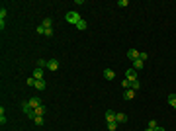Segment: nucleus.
<instances>
[{
  "mask_svg": "<svg viewBox=\"0 0 176 131\" xmlns=\"http://www.w3.org/2000/svg\"><path fill=\"white\" fill-rule=\"evenodd\" d=\"M86 28H88V23L84 22V20H80V22L76 23V29H80V31H84V29H86Z\"/></svg>",
  "mask_w": 176,
  "mask_h": 131,
  "instance_id": "14",
  "label": "nucleus"
},
{
  "mask_svg": "<svg viewBox=\"0 0 176 131\" xmlns=\"http://www.w3.org/2000/svg\"><path fill=\"white\" fill-rule=\"evenodd\" d=\"M33 121H35V125H43V116H37Z\"/></svg>",
  "mask_w": 176,
  "mask_h": 131,
  "instance_id": "22",
  "label": "nucleus"
},
{
  "mask_svg": "<svg viewBox=\"0 0 176 131\" xmlns=\"http://www.w3.org/2000/svg\"><path fill=\"white\" fill-rule=\"evenodd\" d=\"M143 65H145V61H141V59H135V61H133V69H135V70L143 69Z\"/></svg>",
  "mask_w": 176,
  "mask_h": 131,
  "instance_id": "11",
  "label": "nucleus"
},
{
  "mask_svg": "<svg viewBox=\"0 0 176 131\" xmlns=\"http://www.w3.org/2000/svg\"><path fill=\"white\" fill-rule=\"evenodd\" d=\"M106 119H108V123H110V121H116V113L111 112V110H108V112H106Z\"/></svg>",
  "mask_w": 176,
  "mask_h": 131,
  "instance_id": "12",
  "label": "nucleus"
},
{
  "mask_svg": "<svg viewBox=\"0 0 176 131\" xmlns=\"http://www.w3.org/2000/svg\"><path fill=\"white\" fill-rule=\"evenodd\" d=\"M117 6H121V8H123V6H127V0H120V2H117Z\"/></svg>",
  "mask_w": 176,
  "mask_h": 131,
  "instance_id": "30",
  "label": "nucleus"
},
{
  "mask_svg": "<svg viewBox=\"0 0 176 131\" xmlns=\"http://www.w3.org/2000/svg\"><path fill=\"white\" fill-rule=\"evenodd\" d=\"M108 129H110V131H116L117 129V121H110V123H108Z\"/></svg>",
  "mask_w": 176,
  "mask_h": 131,
  "instance_id": "18",
  "label": "nucleus"
},
{
  "mask_svg": "<svg viewBox=\"0 0 176 131\" xmlns=\"http://www.w3.org/2000/svg\"><path fill=\"white\" fill-rule=\"evenodd\" d=\"M139 53H141V51H137V49H129V51H127V57H129V61H135V59H139Z\"/></svg>",
  "mask_w": 176,
  "mask_h": 131,
  "instance_id": "7",
  "label": "nucleus"
},
{
  "mask_svg": "<svg viewBox=\"0 0 176 131\" xmlns=\"http://www.w3.org/2000/svg\"><path fill=\"white\" fill-rule=\"evenodd\" d=\"M139 80H133V82H131V90H139Z\"/></svg>",
  "mask_w": 176,
  "mask_h": 131,
  "instance_id": "21",
  "label": "nucleus"
},
{
  "mask_svg": "<svg viewBox=\"0 0 176 131\" xmlns=\"http://www.w3.org/2000/svg\"><path fill=\"white\" fill-rule=\"evenodd\" d=\"M45 86H47L45 80H35V88L37 90H45Z\"/></svg>",
  "mask_w": 176,
  "mask_h": 131,
  "instance_id": "13",
  "label": "nucleus"
},
{
  "mask_svg": "<svg viewBox=\"0 0 176 131\" xmlns=\"http://www.w3.org/2000/svg\"><path fill=\"white\" fill-rule=\"evenodd\" d=\"M139 59H141V61H147L149 55H147V53H139Z\"/></svg>",
  "mask_w": 176,
  "mask_h": 131,
  "instance_id": "29",
  "label": "nucleus"
},
{
  "mask_svg": "<svg viewBox=\"0 0 176 131\" xmlns=\"http://www.w3.org/2000/svg\"><path fill=\"white\" fill-rule=\"evenodd\" d=\"M149 127H151V129H157V127H158V123L155 121V119H151V121H149Z\"/></svg>",
  "mask_w": 176,
  "mask_h": 131,
  "instance_id": "25",
  "label": "nucleus"
},
{
  "mask_svg": "<svg viewBox=\"0 0 176 131\" xmlns=\"http://www.w3.org/2000/svg\"><path fill=\"white\" fill-rule=\"evenodd\" d=\"M6 20V8H0V22Z\"/></svg>",
  "mask_w": 176,
  "mask_h": 131,
  "instance_id": "20",
  "label": "nucleus"
},
{
  "mask_svg": "<svg viewBox=\"0 0 176 131\" xmlns=\"http://www.w3.org/2000/svg\"><path fill=\"white\" fill-rule=\"evenodd\" d=\"M28 104H29V108H33V110H37V108H39V106H41V98H29L28 100Z\"/></svg>",
  "mask_w": 176,
  "mask_h": 131,
  "instance_id": "4",
  "label": "nucleus"
},
{
  "mask_svg": "<svg viewBox=\"0 0 176 131\" xmlns=\"http://www.w3.org/2000/svg\"><path fill=\"white\" fill-rule=\"evenodd\" d=\"M155 131H164V129H162V127H161V125H158V127H157V129H155Z\"/></svg>",
  "mask_w": 176,
  "mask_h": 131,
  "instance_id": "31",
  "label": "nucleus"
},
{
  "mask_svg": "<svg viewBox=\"0 0 176 131\" xmlns=\"http://www.w3.org/2000/svg\"><path fill=\"white\" fill-rule=\"evenodd\" d=\"M65 20H67V22H69V23H74V26H76V23H78V22H80V20H82V18H80V16L76 14V12H67Z\"/></svg>",
  "mask_w": 176,
  "mask_h": 131,
  "instance_id": "2",
  "label": "nucleus"
},
{
  "mask_svg": "<svg viewBox=\"0 0 176 131\" xmlns=\"http://www.w3.org/2000/svg\"><path fill=\"white\" fill-rule=\"evenodd\" d=\"M37 33H43V35H45V28H43L41 23H39V26H37Z\"/></svg>",
  "mask_w": 176,
  "mask_h": 131,
  "instance_id": "27",
  "label": "nucleus"
},
{
  "mask_svg": "<svg viewBox=\"0 0 176 131\" xmlns=\"http://www.w3.org/2000/svg\"><path fill=\"white\" fill-rule=\"evenodd\" d=\"M37 67H39V69H43V67H47V61H43V59H39V61H37Z\"/></svg>",
  "mask_w": 176,
  "mask_h": 131,
  "instance_id": "26",
  "label": "nucleus"
},
{
  "mask_svg": "<svg viewBox=\"0 0 176 131\" xmlns=\"http://www.w3.org/2000/svg\"><path fill=\"white\" fill-rule=\"evenodd\" d=\"M135 98V90H131V88H127L123 92V100H133Z\"/></svg>",
  "mask_w": 176,
  "mask_h": 131,
  "instance_id": "8",
  "label": "nucleus"
},
{
  "mask_svg": "<svg viewBox=\"0 0 176 131\" xmlns=\"http://www.w3.org/2000/svg\"><path fill=\"white\" fill-rule=\"evenodd\" d=\"M121 86H123V88L127 90V88H131V82H129V80H127V78H125L123 82H121Z\"/></svg>",
  "mask_w": 176,
  "mask_h": 131,
  "instance_id": "24",
  "label": "nucleus"
},
{
  "mask_svg": "<svg viewBox=\"0 0 176 131\" xmlns=\"http://www.w3.org/2000/svg\"><path fill=\"white\" fill-rule=\"evenodd\" d=\"M145 131H155V129H151V127H147V129H145Z\"/></svg>",
  "mask_w": 176,
  "mask_h": 131,
  "instance_id": "32",
  "label": "nucleus"
},
{
  "mask_svg": "<svg viewBox=\"0 0 176 131\" xmlns=\"http://www.w3.org/2000/svg\"><path fill=\"white\" fill-rule=\"evenodd\" d=\"M116 121H117V123H125V121H127V116H125L123 112L116 113Z\"/></svg>",
  "mask_w": 176,
  "mask_h": 131,
  "instance_id": "9",
  "label": "nucleus"
},
{
  "mask_svg": "<svg viewBox=\"0 0 176 131\" xmlns=\"http://www.w3.org/2000/svg\"><path fill=\"white\" fill-rule=\"evenodd\" d=\"M47 69L49 70H59V61H57V59H49V61H47Z\"/></svg>",
  "mask_w": 176,
  "mask_h": 131,
  "instance_id": "5",
  "label": "nucleus"
},
{
  "mask_svg": "<svg viewBox=\"0 0 176 131\" xmlns=\"http://www.w3.org/2000/svg\"><path fill=\"white\" fill-rule=\"evenodd\" d=\"M168 104L176 110V94H170V96H168Z\"/></svg>",
  "mask_w": 176,
  "mask_h": 131,
  "instance_id": "15",
  "label": "nucleus"
},
{
  "mask_svg": "<svg viewBox=\"0 0 176 131\" xmlns=\"http://www.w3.org/2000/svg\"><path fill=\"white\" fill-rule=\"evenodd\" d=\"M33 78H35V80H43V70L41 69H35V70H33Z\"/></svg>",
  "mask_w": 176,
  "mask_h": 131,
  "instance_id": "10",
  "label": "nucleus"
},
{
  "mask_svg": "<svg viewBox=\"0 0 176 131\" xmlns=\"http://www.w3.org/2000/svg\"><path fill=\"white\" fill-rule=\"evenodd\" d=\"M26 84H28V86H35V78H33V76H29V78L26 80Z\"/></svg>",
  "mask_w": 176,
  "mask_h": 131,
  "instance_id": "23",
  "label": "nucleus"
},
{
  "mask_svg": "<svg viewBox=\"0 0 176 131\" xmlns=\"http://www.w3.org/2000/svg\"><path fill=\"white\" fill-rule=\"evenodd\" d=\"M125 78L129 80V82L137 80V70H135V69H127V70H125Z\"/></svg>",
  "mask_w": 176,
  "mask_h": 131,
  "instance_id": "3",
  "label": "nucleus"
},
{
  "mask_svg": "<svg viewBox=\"0 0 176 131\" xmlns=\"http://www.w3.org/2000/svg\"><path fill=\"white\" fill-rule=\"evenodd\" d=\"M51 23H53V20L51 18H45V20H43V22H41V26H43V28H51Z\"/></svg>",
  "mask_w": 176,
  "mask_h": 131,
  "instance_id": "16",
  "label": "nucleus"
},
{
  "mask_svg": "<svg viewBox=\"0 0 176 131\" xmlns=\"http://www.w3.org/2000/svg\"><path fill=\"white\" fill-rule=\"evenodd\" d=\"M0 123L4 125L6 123V116H4V108H0Z\"/></svg>",
  "mask_w": 176,
  "mask_h": 131,
  "instance_id": "19",
  "label": "nucleus"
},
{
  "mask_svg": "<svg viewBox=\"0 0 176 131\" xmlns=\"http://www.w3.org/2000/svg\"><path fill=\"white\" fill-rule=\"evenodd\" d=\"M20 108H22V112L26 113V116H28L29 119H35V117H37L35 110H33V108H29V104H28V102H22V104H20Z\"/></svg>",
  "mask_w": 176,
  "mask_h": 131,
  "instance_id": "1",
  "label": "nucleus"
},
{
  "mask_svg": "<svg viewBox=\"0 0 176 131\" xmlns=\"http://www.w3.org/2000/svg\"><path fill=\"white\" fill-rule=\"evenodd\" d=\"M104 78H106V80H114V78H116V70L106 69V70H104Z\"/></svg>",
  "mask_w": 176,
  "mask_h": 131,
  "instance_id": "6",
  "label": "nucleus"
},
{
  "mask_svg": "<svg viewBox=\"0 0 176 131\" xmlns=\"http://www.w3.org/2000/svg\"><path fill=\"white\" fill-rule=\"evenodd\" d=\"M45 35H47V37H51V35H53V28H47L45 29Z\"/></svg>",
  "mask_w": 176,
  "mask_h": 131,
  "instance_id": "28",
  "label": "nucleus"
},
{
  "mask_svg": "<svg viewBox=\"0 0 176 131\" xmlns=\"http://www.w3.org/2000/svg\"><path fill=\"white\" fill-rule=\"evenodd\" d=\"M45 112H47V108L43 106V104H41V106H39V108L35 110V113H37V116H45Z\"/></svg>",
  "mask_w": 176,
  "mask_h": 131,
  "instance_id": "17",
  "label": "nucleus"
}]
</instances>
